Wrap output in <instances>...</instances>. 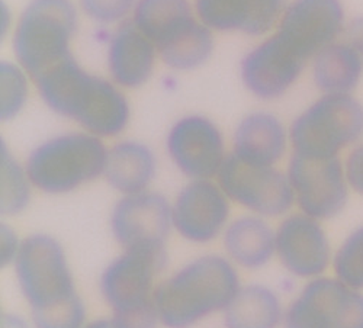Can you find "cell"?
<instances>
[{
	"mask_svg": "<svg viewBox=\"0 0 363 328\" xmlns=\"http://www.w3.org/2000/svg\"><path fill=\"white\" fill-rule=\"evenodd\" d=\"M34 81L50 109L73 119L89 134L113 137L127 127L130 109L125 96L112 83L84 72L73 55Z\"/></svg>",
	"mask_w": 363,
	"mask_h": 328,
	"instance_id": "6da1fadb",
	"label": "cell"
},
{
	"mask_svg": "<svg viewBox=\"0 0 363 328\" xmlns=\"http://www.w3.org/2000/svg\"><path fill=\"white\" fill-rule=\"evenodd\" d=\"M240 278L230 259L198 257L160 282L153 301L167 328H189L208 315L224 311L240 290Z\"/></svg>",
	"mask_w": 363,
	"mask_h": 328,
	"instance_id": "7a4b0ae2",
	"label": "cell"
},
{
	"mask_svg": "<svg viewBox=\"0 0 363 328\" xmlns=\"http://www.w3.org/2000/svg\"><path fill=\"white\" fill-rule=\"evenodd\" d=\"M106 156L99 137L70 132L38 145L29 154L25 170L37 189L51 195L67 193L104 174Z\"/></svg>",
	"mask_w": 363,
	"mask_h": 328,
	"instance_id": "3957f363",
	"label": "cell"
},
{
	"mask_svg": "<svg viewBox=\"0 0 363 328\" xmlns=\"http://www.w3.org/2000/svg\"><path fill=\"white\" fill-rule=\"evenodd\" d=\"M77 12L72 0H31L22 12L13 50L19 64L33 80L70 54Z\"/></svg>",
	"mask_w": 363,
	"mask_h": 328,
	"instance_id": "277c9868",
	"label": "cell"
},
{
	"mask_svg": "<svg viewBox=\"0 0 363 328\" xmlns=\"http://www.w3.org/2000/svg\"><path fill=\"white\" fill-rule=\"evenodd\" d=\"M362 137L363 103L353 95H321L289 128L294 153L317 159L340 157Z\"/></svg>",
	"mask_w": 363,
	"mask_h": 328,
	"instance_id": "5b68a950",
	"label": "cell"
},
{
	"mask_svg": "<svg viewBox=\"0 0 363 328\" xmlns=\"http://www.w3.org/2000/svg\"><path fill=\"white\" fill-rule=\"evenodd\" d=\"M22 296L31 312L63 305L77 295L63 246L47 234L23 238L13 261Z\"/></svg>",
	"mask_w": 363,
	"mask_h": 328,
	"instance_id": "8992f818",
	"label": "cell"
},
{
	"mask_svg": "<svg viewBox=\"0 0 363 328\" xmlns=\"http://www.w3.org/2000/svg\"><path fill=\"white\" fill-rule=\"evenodd\" d=\"M284 328H363V293L335 278H315L284 312Z\"/></svg>",
	"mask_w": 363,
	"mask_h": 328,
	"instance_id": "52a82bcc",
	"label": "cell"
},
{
	"mask_svg": "<svg viewBox=\"0 0 363 328\" xmlns=\"http://www.w3.org/2000/svg\"><path fill=\"white\" fill-rule=\"evenodd\" d=\"M286 174L302 214L325 221L343 213L352 188L340 157L317 159L294 153Z\"/></svg>",
	"mask_w": 363,
	"mask_h": 328,
	"instance_id": "ba28073f",
	"label": "cell"
},
{
	"mask_svg": "<svg viewBox=\"0 0 363 328\" xmlns=\"http://www.w3.org/2000/svg\"><path fill=\"white\" fill-rule=\"evenodd\" d=\"M217 179L230 200L263 218L285 215L295 203L288 174L275 167L252 166L228 154Z\"/></svg>",
	"mask_w": 363,
	"mask_h": 328,
	"instance_id": "9c48e42d",
	"label": "cell"
},
{
	"mask_svg": "<svg viewBox=\"0 0 363 328\" xmlns=\"http://www.w3.org/2000/svg\"><path fill=\"white\" fill-rule=\"evenodd\" d=\"M167 263L166 247L127 249L101 275L99 290L112 312L153 302L155 278Z\"/></svg>",
	"mask_w": 363,
	"mask_h": 328,
	"instance_id": "30bf717a",
	"label": "cell"
},
{
	"mask_svg": "<svg viewBox=\"0 0 363 328\" xmlns=\"http://www.w3.org/2000/svg\"><path fill=\"white\" fill-rule=\"evenodd\" d=\"M346 23L340 0H294L282 13L277 35L308 63L323 48L342 40Z\"/></svg>",
	"mask_w": 363,
	"mask_h": 328,
	"instance_id": "8fae6325",
	"label": "cell"
},
{
	"mask_svg": "<svg viewBox=\"0 0 363 328\" xmlns=\"http://www.w3.org/2000/svg\"><path fill=\"white\" fill-rule=\"evenodd\" d=\"M172 228V205L156 192L124 195L111 214V232L124 250L166 247Z\"/></svg>",
	"mask_w": 363,
	"mask_h": 328,
	"instance_id": "7c38bea8",
	"label": "cell"
},
{
	"mask_svg": "<svg viewBox=\"0 0 363 328\" xmlns=\"http://www.w3.org/2000/svg\"><path fill=\"white\" fill-rule=\"evenodd\" d=\"M167 152L177 169L194 181H209L218 176L227 159L220 130L198 115L182 118L172 127Z\"/></svg>",
	"mask_w": 363,
	"mask_h": 328,
	"instance_id": "4fadbf2b",
	"label": "cell"
},
{
	"mask_svg": "<svg viewBox=\"0 0 363 328\" xmlns=\"http://www.w3.org/2000/svg\"><path fill=\"white\" fill-rule=\"evenodd\" d=\"M228 217V198L211 181H192L172 205L173 228L195 244L214 242L227 228Z\"/></svg>",
	"mask_w": 363,
	"mask_h": 328,
	"instance_id": "5bb4252c",
	"label": "cell"
},
{
	"mask_svg": "<svg viewBox=\"0 0 363 328\" xmlns=\"http://www.w3.org/2000/svg\"><path fill=\"white\" fill-rule=\"evenodd\" d=\"M277 257L301 279L320 278L333 261L328 237L320 221L306 214L286 217L275 231Z\"/></svg>",
	"mask_w": 363,
	"mask_h": 328,
	"instance_id": "9a60e30c",
	"label": "cell"
},
{
	"mask_svg": "<svg viewBox=\"0 0 363 328\" xmlns=\"http://www.w3.org/2000/svg\"><path fill=\"white\" fill-rule=\"evenodd\" d=\"M306 64V60L275 34L246 55L241 63V77L253 95L275 99L298 80Z\"/></svg>",
	"mask_w": 363,
	"mask_h": 328,
	"instance_id": "2e32d148",
	"label": "cell"
},
{
	"mask_svg": "<svg viewBox=\"0 0 363 328\" xmlns=\"http://www.w3.org/2000/svg\"><path fill=\"white\" fill-rule=\"evenodd\" d=\"M133 22L155 44L162 60L186 45L205 26L194 18L188 0H138Z\"/></svg>",
	"mask_w": 363,
	"mask_h": 328,
	"instance_id": "e0dca14e",
	"label": "cell"
},
{
	"mask_svg": "<svg viewBox=\"0 0 363 328\" xmlns=\"http://www.w3.org/2000/svg\"><path fill=\"white\" fill-rule=\"evenodd\" d=\"M195 9L208 28L257 37L279 23L286 6L285 0H195Z\"/></svg>",
	"mask_w": 363,
	"mask_h": 328,
	"instance_id": "ac0fdd59",
	"label": "cell"
},
{
	"mask_svg": "<svg viewBox=\"0 0 363 328\" xmlns=\"http://www.w3.org/2000/svg\"><path fill=\"white\" fill-rule=\"evenodd\" d=\"M288 141L289 132L275 115L256 112L238 124L233 154L252 166L275 167L286 153Z\"/></svg>",
	"mask_w": 363,
	"mask_h": 328,
	"instance_id": "d6986e66",
	"label": "cell"
},
{
	"mask_svg": "<svg viewBox=\"0 0 363 328\" xmlns=\"http://www.w3.org/2000/svg\"><path fill=\"white\" fill-rule=\"evenodd\" d=\"M156 47L131 21H123L109 44L108 66L112 79L124 87L143 84L153 72Z\"/></svg>",
	"mask_w": 363,
	"mask_h": 328,
	"instance_id": "ffe728a7",
	"label": "cell"
},
{
	"mask_svg": "<svg viewBox=\"0 0 363 328\" xmlns=\"http://www.w3.org/2000/svg\"><path fill=\"white\" fill-rule=\"evenodd\" d=\"M223 243L231 263L243 269H260L277 256L275 231L259 215H245L230 222Z\"/></svg>",
	"mask_w": 363,
	"mask_h": 328,
	"instance_id": "44dd1931",
	"label": "cell"
},
{
	"mask_svg": "<svg viewBox=\"0 0 363 328\" xmlns=\"http://www.w3.org/2000/svg\"><path fill=\"white\" fill-rule=\"evenodd\" d=\"M311 74L323 95H353L363 79V60L347 43L339 40L314 55Z\"/></svg>",
	"mask_w": 363,
	"mask_h": 328,
	"instance_id": "7402d4cb",
	"label": "cell"
},
{
	"mask_svg": "<svg viewBox=\"0 0 363 328\" xmlns=\"http://www.w3.org/2000/svg\"><path fill=\"white\" fill-rule=\"evenodd\" d=\"M156 174V159L150 148L135 141H123L108 150L104 176L124 195L147 191Z\"/></svg>",
	"mask_w": 363,
	"mask_h": 328,
	"instance_id": "603a6c76",
	"label": "cell"
},
{
	"mask_svg": "<svg viewBox=\"0 0 363 328\" xmlns=\"http://www.w3.org/2000/svg\"><path fill=\"white\" fill-rule=\"evenodd\" d=\"M225 328H278L284 319L279 296L267 286H241L223 311Z\"/></svg>",
	"mask_w": 363,
	"mask_h": 328,
	"instance_id": "cb8c5ba5",
	"label": "cell"
},
{
	"mask_svg": "<svg viewBox=\"0 0 363 328\" xmlns=\"http://www.w3.org/2000/svg\"><path fill=\"white\" fill-rule=\"evenodd\" d=\"M2 163V192H0V213L2 215H15L23 211L29 202V179L26 170L16 163L2 141L0 150Z\"/></svg>",
	"mask_w": 363,
	"mask_h": 328,
	"instance_id": "d4e9b609",
	"label": "cell"
},
{
	"mask_svg": "<svg viewBox=\"0 0 363 328\" xmlns=\"http://www.w3.org/2000/svg\"><path fill=\"white\" fill-rule=\"evenodd\" d=\"M333 271L345 285L363 290V225L353 230L333 256Z\"/></svg>",
	"mask_w": 363,
	"mask_h": 328,
	"instance_id": "484cf974",
	"label": "cell"
},
{
	"mask_svg": "<svg viewBox=\"0 0 363 328\" xmlns=\"http://www.w3.org/2000/svg\"><path fill=\"white\" fill-rule=\"evenodd\" d=\"M31 319L35 328H83L86 308L80 296H76L63 305L31 312Z\"/></svg>",
	"mask_w": 363,
	"mask_h": 328,
	"instance_id": "4316f807",
	"label": "cell"
},
{
	"mask_svg": "<svg viewBox=\"0 0 363 328\" xmlns=\"http://www.w3.org/2000/svg\"><path fill=\"white\" fill-rule=\"evenodd\" d=\"M2 98H0V118L2 121L13 118L25 103L26 81L23 74L12 64L2 63Z\"/></svg>",
	"mask_w": 363,
	"mask_h": 328,
	"instance_id": "83f0119b",
	"label": "cell"
},
{
	"mask_svg": "<svg viewBox=\"0 0 363 328\" xmlns=\"http://www.w3.org/2000/svg\"><path fill=\"white\" fill-rule=\"evenodd\" d=\"M135 0H80L83 12L99 23L124 21L135 9Z\"/></svg>",
	"mask_w": 363,
	"mask_h": 328,
	"instance_id": "f1b7e54d",
	"label": "cell"
},
{
	"mask_svg": "<svg viewBox=\"0 0 363 328\" xmlns=\"http://www.w3.org/2000/svg\"><path fill=\"white\" fill-rule=\"evenodd\" d=\"M111 318L116 328H157L160 322L155 301L137 308L112 312Z\"/></svg>",
	"mask_w": 363,
	"mask_h": 328,
	"instance_id": "f546056e",
	"label": "cell"
},
{
	"mask_svg": "<svg viewBox=\"0 0 363 328\" xmlns=\"http://www.w3.org/2000/svg\"><path fill=\"white\" fill-rule=\"evenodd\" d=\"M345 166L352 191L363 196V142L352 148Z\"/></svg>",
	"mask_w": 363,
	"mask_h": 328,
	"instance_id": "4dcf8cb0",
	"label": "cell"
},
{
	"mask_svg": "<svg viewBox=\"0 0 363 328\" xmlns=\"http://www.w3.org/2000/svg\"><path fill=\"white\" fill-rule=\"evenodd\" d=\"M21 243L22 242H19L15 231L9 225L2 224V227H0V264H2V267L11 263L13 264Z\"/></svg>",
	"mask_w": 363,
	"mask_h": 328,
	"instance_id": "1f68e13d",
	"label": "cell"
},
{
	"mask_svg": "<svg viewBox=\"0 0 363 328\" xmlns=\"http://www.w3.org/2000/svg\"><path fill=\"white\" fill-rule=\"evenodd\" d=\"M342 40L347 43L363 60V15L347 21Z\"/></svg>",
	"mask_w": 363,
	"mask_h": 328,
	"instance_id": "d6a6232c",
	"label": "cell"
},
{
	"mask_svg": "<svg viewBox=\"0 0 363 328\" xmlns=\"http://www.w3.org/2000/svg\"><path fill=\"white\" fill-rule=\"evenodd\" d=\"M2 328H29L28 324L16 315L4 314L2 315Z\"/></svg>",
	"mask_w": 363,
	"mask_h": 328,
	"instance_id": "836d02e7",
	"label": "cell"
},
{
	"mask_svg": "<svg viewBox=\"0 0 363 328\" xmlns=\"http://www.w3.org/2000/svg\"><path fill=\"white\" fill-rule=\"evenodd\" d=\"M83 328H116V325L112 321V318H101V319H95L92 322L84 324Z\"/></svg>",
	"mask_w": 363,
	"mask_h": 328,
	"instance_id": "e575fe53",
	"label": "cell"
}]
</instances>
